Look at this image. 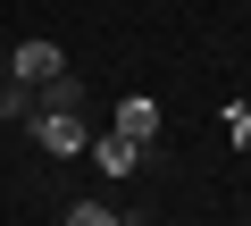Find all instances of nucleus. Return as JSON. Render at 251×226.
Returning a JSON list of instances; mask_svg holds the SVG:
<instances>
[{
	"label": "nucleus",
	"mask_w": 251,
	"mask_h": 226,
	"mask_svg": "<svg viewBox=\"0 0 251 226\" xmlns=\"http://www.w3.org/2000/svg\"><path fill=\"white\" fill-rule=\"evenodd\" d=\"M117 134L151 151V134H159V100H151V92H126V100H117Z\"/></svg>",
	"instance_id": "20e7f679"
},
{
	"label": "nucleus",
	"mask_w": 251,
	"mask_h": 226,
	"mask_svg": "<svg viewBox=\"0 0 251 226\" xmlns=\"http://www.w3.org/2000/svg\"><path fill=\"white\" fill-rule=\"evenodd\" d=\"M84 151H92V168H100V176H134V168H143V143H126L117 126H109V134H92Z\"/></svg>",
	"instance_id": "7ed1b4c3"
},
{
	"label": "nucleus",
	"mask_w": 251,
	"mask_h": 226,
	"mask_svg": "<svg viewBox=\"0 0 251 226\" xmlns=\"http://www.w3.org/2000/svg\"><path fill=\"white\" fill-rule=\"evenodd\" d=\"M67 226H117V209H100V201H75V209H67Z\"/></svg>",
	"instance_id": "423d86ee"
},
{
	"label": "nucleus",
	"mask_w": 251,
	"mask_h": 226,
	"mask_svg": "<svg viewBox=\"0 0 251 226\" xmlns=\"http://www.w3.org/2000/svg\"><path fill=\"white\" fill-rule=\"evenodd\" d=\"M25 126H34V143L50 151V159H75L92 134H84V109H25Z\"/></svg>",
	"instance_id": "f257e3e1"
},
{
	"label": "nucleus",
	"mask_w": 251,
	"mask_h": 226,
	"mask_svg": "<svg viewBox=\"0 0 251 226\" xmlns=\"http://www.w3.org/2000/svg\"><path fill=\"white\" fill-rule=\"evenodd\" d=\"M34 109H84V84L75 75H50V84H34Z\"/></svg>",
	"instance_id": "39448f33"
},
{
	"label": "nucleus",
	"mask_w": 251,
	"mask_h": 226,
	"mask_svg": "<svg viewBox=\"0 0 251 226\" xmlns=\"http://www.w3.org/2000/svg\"><path fill=\"white\" fill-rule=\"evenodd\" d=\"M50 75H67V50H59V42H17V50H9V84L34 92V84H50Z\"/></svg>",
	"instance_id": "f03ea898"
}]
</instances>
